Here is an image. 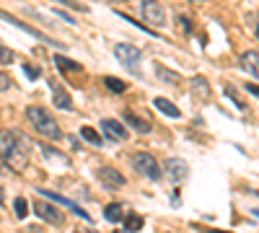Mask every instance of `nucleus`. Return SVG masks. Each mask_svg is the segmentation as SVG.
I'll return each instance as SVG.
<instances>
[{"mask_svg": "<svg viewBox=\"0 0 259 233\" xmlns=\"http://www.w3.org/2000/svg\"><path fill=\"white\" fill-rule=\"evenodd\" d=\"M192 3H200V0H192Z\"/></svg>", "mask_w": 259, "mask_h": 233, "instance_id": "4c0bfd02", "label": "nucleus"}, {"mask_svg": "<svg viewBox=\"0 0 259 233\" xmlns=\"http://www.w3.org/2000/svg\"><path fill=\"white\" fill-rule=\"evenodd\" d=\"M254 215H259V210H254Z\"/></svg>", "mask_w": 259, "mask_h": 233, "instance_id": "e433bc0d", "label": "nucleus"}, {"mask_svg": "<svg viewBox=\"0 0 259 233\" xmlns=\"http://www.w3.org/2000/svg\"><path fill=\"white\" fill-rule=\"evenodd\" d=\"M101 130H104V137H109L112 143H124L127 140L124 124L117 122V119H101Z\"/></svg>", "mask_w": 259, "mask_h": 233, "instance_id": "9d476101", "label": "nucleus"}, {"mask_svg": "<svg viewBox=\"0 0 259 233\" xmlns=\"http://www.w3.org/2000/svg\"><path fill=\"white\" fill-rule=\"evenodd\" d=\"M179 29L182 31H192V21L187 16H179Z\"/></svg>", "mask_w": 259, "mask_h": 233, "instance_id": "cd10ccee", "label": "nucleus"}, {"mask_svg": "<svg viewBox=\"0 0 259 233\" xmlns=\"http://www.w3.org/2000/svg\"><path fill=\"white\" fill-rule=\"evenodd\" d=\"M55 65H57L62 73H80V70H83L80 62H73L70 57H62V55H57V57H55Z\"/></svg>", "mask_w": 259, "mask_h": 233, "instance_id": "a211bd4d", "label": "nucleus"}, {"mask_svg": "<svg viewBox=\"0 0 259 233\" xmlns=\"http://www.w3.org/2000/svg\"><path fill=\"white\" fill-rule=\"evenodd\" d=\"M127 228H130V230H140V228H143V218H140V215H130V218H127Z\"/></svg>", "mask_w": 259, "mask_h": 233, "instance_id": "a878e982", "label": "nucleus"}, {"mask_svg": "<svg viewBox=\"0 0 259 233\" xmlns=\"http://www.w3.org/2000/svg\"><path fill=\"white\" fill-rule=\"evenodd\" d=\"M55 3H65V6H70V8H80L75 0H55Z\"/></svg>", "mask_w": 259, "mask_h": 233, "instance_id": "2f4dec72", "label": "nucleus"}, {"mask_svg": "<svg viewBox=\"0 0 259 233\" xmlns=\"http://www.w3.org/2000/svg\"><path fill=\"white\" fill-rule=\"evenodd\" d=\"M104 86L109 88V91H114V94H124L127 83H124V80H119V78H114V75H106V78H104Z\"/></svg>", "mask_w": 259, "mask_h": 233, "instance_id": "4be33fe9", "label": "nucleus"}, {"mask_svg": "<svg viewBox=\"0 0 259 233\" xmlns=\"http://www.w3.org/2000/svg\"><path fill=\"white\" fill-rule=\"evenodd\" d=\"M192 94H194V99H197V101H207V96H210V83H207L202 75L192 78Z\"/></svg>", "mask_w": 259, "mask_h": 233, "instance_id": "2eb2a0df", "label": "nucleus"}, {"mask_svg": "<svg viewBox=\"0 0 259 233\" xmlns=\"http://www.w3.org/2000/svg\"><path fill=\"white\" fill-rule=\"evenodd\" d=\"M156 75H158L163 83H174V86L182 80V78H179V73H174V70H166L163 65H156Z\"/></svg>", "mask_w": 259, "mask_h": 233, "instance_id": "412c9836", "label": "nucleus"}, {"mask_svg": "<svg viewBox=\"0 0 259 233\" xmlns=\"http://www.w3.org/2000/svg\"><path fill=\"white\" fill-rule=\"evenodd\" d=\"M99 179H101V184L106 189H112V192H117V189L124 187V176L117 171V168H112V166H101L99 168Z\"/></svg>", "mask_w": 259, "mask_h": 233, "instance_id": "1a4fd4ad", "label": "nucleus"}, {"mask_svg": "<svg viewBox=\"0 0 259 233\" xmlns=\"http://www.w3.org/2000/svg\"><path fill=\"white\" fill-rule=\"evenodd\" d=\"M133 163H135V168L140 174H145L148 179H161V166H158V161L150 156V153H145V151H138L135 156H133Z\"/></svg>", "mask_w": 259, "mask_h": 233, "instance_id": "20e7f679", "label": "nucleus"}, {"mask_svg": "<svg viewBox=\"0 0 259 233\" xmlns=\"http://www.w3.org/2000/svg\"><path fill=\"white\" fill-rule=\"evenodd\" d=\"M80 137H83V140H89L91 145H104V137L94 130V127H83V130H80Z\"/></svg>", "mask_w": 259, "mask_h": 233, "instance_id": "5701e85b", "label": "nucleus"}, {"mask_svg": "<svg viewBox=\"0 0 259 233\" xmlns=\"http://www.w3.org/2000/svg\"><path fill=\"white\" fill-rule=\"evenodd\" d=\"M8 88H11V78H8L6 73H0V94L8 91Z\"/></svg>", "mask_w": 259, "mask_h": 233, "instance_id": "bb28decb", "label": "nucleus"}, {"mask_svg": "<svg viewBox=\"0 0 259 233\" xmlns=\"http://www.w3.org/2000/svg\"><path fill=\"white\" fill-rule=\"evenodd\" d=\"M34 213L41 218V220H47L50 225H57V228H62L65 225V215H62V210H57L52 202H47V200H39L36 205H34Z\"/></svg>", "mask_w": 259, "mask_h": 233, "instance_id": "39448f33", "label": "nucleus"}, {"mask_svg": "<svg viewBox=\"0 0 259 233\" xmlns=\"http://www.w3.org/2000/svg\"><path fill=\"white\" fill-rule=\"evenodd\" d=\"M26 119H29V124L34 127V130H36L41 137H52V140H60V137H62L60 124L55 122V117H52L47 109H41V107H29V109H26Z\"/></svg>", "mask_w": 259, "mask_h": 233, "instance_id": "f257e3e1", "label": "nucleus"}, {"mask_svg": "<svg viewBox=\"0 0 259 233\" xmlns=\"http://www.w3.org/2000/svg\"><path fill=\"white\" fill-rule=\"evenodd\" d=\"M241 68H244L249 75L259 78V52H256V50H249V52L241 55Z\"/></svg>", "mask_w": 259, "mask_h": 233, "instance_id": "4468645a", "label": "nucleus"}, {"mask_svg": "<svg viewBox=\"0 0 259 233\" xmlns=\"http://www.w3.org/2000/svg\"><path fill=\"white\" fill-rule=\"evenodd\" d=\"M104 218L109 220V223H119V220L124 218V210H122V205H119V202L106 205V207H104Z\"/></svg>", "mask_w": 259, "mask_h": 233, "instance_id": "aec40b11", "label": "nucleus"}, {"mask_svg": "<svg viewBox=\"0 0 259 233\" xmlns=\"http://www.w3.org/2000/svg\"><path fill=\"white\" fill-rule=\"evenodd\" d=\"M0 202H3V189H0Z\"/></svg>", "mask_w": 259, "mask_h": 233, "instance_id": "72a5a7b5", "label": "nucleus"}, {"mask_svg": "<svg viewBox=\"0 0 259 233\" xmlns=\"http://www.w3.org/2000/svg\"><path fill=\"white\" fill-rule=\"evenodd\" d=\"M13 60H16V57H13V52H11L8 47H3V44H0V65H11Z\"/></svg>", "mask_w": 259, "mask_h": 233, "instance_id": "393cba45", "label": "nucleus"}, {"mask_svg": "<svg viewBox=\"0 0 259 233\" xmlns=\"http://www.w3.org/2000/svg\"><path fill=\"white\" fill-rule=\"evenodd\" d=\"M0 18H3V21H8V24L11 26H16V29H21V31H26V34H31V36H36V39H41V41H50V44H57V41L55 39H47V36H41L36 29H31L29 24H24V21H18V18H13L11 13H6V11H0Z\"/></svg>", "mask_w": 259, "mask_h": 233, "instance_id": "9b49d317", "label": "nucleus"}, {"mask_svg": "<svg viewBox=\"0 0 259 233\" xmlns=\"http://www.w3.org/2000/svg\"><path fill=\"white\" fill-rule=\"evenodd\" d=\"M13 213H16V215H18L21 220H24V218L29 215V202H26L24 197H18V200L13 202Z\"/></svg>", "mask_w": 259, "mask_h": 233, "instance_id": "b1692460", "label": "nucleus"}, {"mask_svg": "<svg viewBox=\"0 0 259 233\" xmlns=\"http://www.w3.org/2000/svg\"><path fill=\"white\" fill-rule=\"evenodd\" d=\"M36 192H39V197H47V200H52V202H57V205H65V207L70 210V213H75V215H78V218H83L85 223H91V215L85 213L83 207H78V205H75L73 200L62 197V195H55V192H50V189H36Z\"/></svg>", "mask_w": 259, "mask_h": 233, "instance_id": "423d86ee", "label": "nucleus"}, {"mask_svg": "<svg viewBox=\"0 0 259 233\" xmlns=\"http://www.w3.org/2000/svg\"><path fill=\"white\" fill-rule=\"evenodd\" d=\"M29 151H31V143H29V137H24V135H18V143L13 145V151L8 153V166L13 168V171H24L26 168V163H29Z\"/></svg>", "mask_w": 259, "mask_h": 233, "instance_id": "f03ea898", "label": "nucleus"}, {"mask_svg": "<svg viewBox=\"0 0 259 233\" xmlns=\"http://www.w3.org/2000/svg\"><path fill=\"white\" fill-rule=\"evenodd\" d=\"M18 135L16 130H3L0 132V158H8V153L13 151V145L18 143Z\"/></svg>", "mask_w": 259, "mask_h": 233, "instance_id": "ddd939ff", "label": "nucleus"}, {"mask_svg": "<svg viewBox=\"0 0 259 233\" xmlns=\"http://www.w3.org/2000/svg\"><path fill=\"white\" fill-rule=\"evenodd\" d=\"M153 107L161 112V114H166V117H179L182 112L174 107V104H171L168 99H163V96H158V99H153Z\"/></svg>", "mask_w": 259, "mask_h": 233, "instance_id": "f3484780", "label": "nucleus"}, {"mask_svg": "<svg viewBox=\"0 0 259 233\" xmlns=\"http://www.w3.org/2000/svg\"><path fill=\"white\" fill-rule=\"evenodd\" d=\"M24 73H26L29 78H39V70H36L34 65H24Z\"/></svg>", "mask_w": 259, "mask_h": 233, "instance_id": "c85d7f7f", "label": "nucleus"}, {"mask_svg": "<svg viewBox=\"0 0 259 233\" xmlns=\"http://www.w3.org/2000/svg\"><path fill=\"white\" fill-rule=\"evenodd\" d=\"M50 88H52V94H55V107H57V109H65V112H70V109H73L70 94L65 91V88H60L57 80H50Z\"/></svg>", "mask_w": 259, "mask_h": 233, "instance_id": "f8f14e48", "label": "nucleus"}, {"mask_svg": "<svg viewBox=\"0 0 259 233\" xmlns=\"http://www.w3.org/2000/svg\"><path fill=\"white\" fill-rule=\"evenodd\" d=\"M24 233H45V230H41V225H29L24 228Z\"/></svg>", "mask_w": 259, "mask_h": 233, "instance_id": "c756f323", "label": "nucleus"}, {"mask_svg": "<svg viewBox=\"0 0 259 233\" xmlns=\"http://www.w3.org/2000/svg\"><path fill=\"white\" fill-rule=\"evenodd\" d=\"M246 91H249L251 96H259V86H254V83H249V86H246Z\"/></svg>", "mask_w": 259, "mask_h": 233, "instance_id": "7c9ffc66", "label": "nucleus"}, {"mask_svg": "<svg viewBox=\"0 0 259 233\" xmlns=\"http://www.w3.org/2000/svg\"><path fill=\"white\" fill-rule=\"evenodd\" d=\"M114 55H117V60L122 62V65H127V68H138L140 60H143V52L138 47H133V44H117L114 47Z\"/></svg>", "mask_w": 259, "mask_h": 233, "instance_id": "0eeeda50", "label": "nucleus"}, {"mask_svg": "<svg viewBox=\"0 0 259 233\" xmlns=\"http://www.w3.org/2000/svg\"><path fill=\"white\" fill-rule=\"evenodd\" d=\"M256 39H259V26H256Z\"/></svg>", "mask_w": 259, "mask_h": 233, "instance_id": "c9c22d12", "label": "nucleus"}, {"mask_svg": "<svg viewBox=\"0 0 259 233\" xmlns=\"http://www.w3.org/2000/svg\"><path fill=\"white\" fill-rule=\"evenodd\" d=\"M140 8L145 16V26H166V11L158 0H140Z\"/></svg>", "mask_w": 259, "mask_h": 233, "instance_id": "7ed1b4c3", "label": "nucleus"}, {"mask_svg": "<svg viewBox=\"0 0 259 233\" xmlns=\"http://www.w3.org/2000/svg\"><path fill=\"white\" fill-rule=\"evenodd\" d=\"M124 122L133 127V130H138V132H150V122L138 117V114H133V112H124Z\"/></svg>", "mask_w": 259, "mask_h": 233, "instance_id": "dca6fc26", "label": "nucleus"}, {"mask_svg": "<svg viewBox=\"0 0 259 233\" xmlns=\"http://www.w3.org/2000/svg\"><path fill=\"white\" fill-rule=\"evenodd\" d=\"M207 233H226V230H207Z\"/></svg>", "mask_w": 259, "mask_h": 233, "instance_id": "473e14b6", "label": "nucleus"}, {"mask_svg": "<svg viewBox=\"0 0 259 233\" xmlns=\"http://www.w3.org/2000/svg\"><path fill=\"white\" fill-rule=\"evenodd\" d=\"M41 156H45L47 161H55V163H60V166H70L68 156H65V153H60V151H55V148H50V145H41Z\"/></svg>", "mask_w": 259, "mask_h": 233, "instance_id": "6ab92c4d", "label": "nucleus"}, {"mask_svg": "<svg viewBox=\"0 0 259 233\" xmlns=\"http://www.w3.org/2000/svg\"><path fill=\"white\" fill-rule=\"evenodd\" d=\"M117 233H133V230H117Z\"/></svg>", "mask_w": 259, "mask_h": 233, "instance_id": "f704fd0d", "label": "nucleus"}, {"mask_svg": "<svg viewBox=\"0 0 259 233\" xmlns=\"http://www.w3.org/2000/svg\"><path fill=\"white\" fill-rule=\"evenodd\" d=\"M124 3H127V0H124Z\"/></svg>", "mask_w": 259, "mask_h": 233, "instance_id": "58836bf2", "label": "nucleus"}, {"mask_svg": "<svg viewBox=\"0 0 259 233\" xmlns=\"http://www.w3.org/2000/svg\"><path fill=\"white\" fill-rule=\"evenodd\" d=\"M166 176L174 181V184L187 181V176H189V166H187V161H182V158H168V161H166Z\"/></svg>", "mask_w": 259, "mask_h": 233, "instance_id": "6e6552de", "label": "nucleus"}]
</instances>
